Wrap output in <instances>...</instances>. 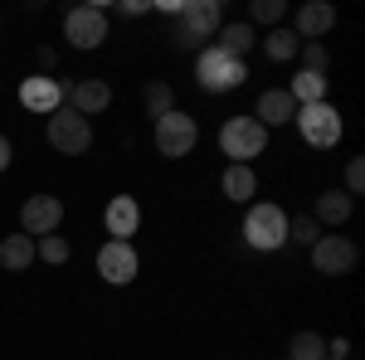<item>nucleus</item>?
<instances>
[{
  "instance_id": "f257e3e1",
  "label": "nucleus",
  "mask_w": 365,
  "mask_h": 360,
  "mask_svg": "<svg viewBox=\"0 0 365 360\" xmlns=\"http://www.w3.org/2000/svg\"><path fill=\"white\" fill-rule=\"evenodd\" d=\"M220 146H225L229 166H249L268 146V127H258V117H229L220 127Z\"/></svg>"
},
{
  "instance_id": "f03ea898",
  "label": "nucleus",
  "mask_w": 365,
  "mask_h": 360,
  "mask_svg": "<svg viewBox=\"0 0 365 360\" xmlns=\"http://www.w3.org/2000/svg\"><path fill=\"white\" fill-rule=\"evenodd\" d=\"M244 239H249V249L258 253H273L287 244V215H282L278 205H249V215H244Z\"/></svg>"
},
{
  "instance_id": "7ed1b4c3",
  "label": "nucleus",
  "mask_w": 365,
  "mask_h": 360,
  "mask_svg": "<svg viewBox=\"0 0 365 360\" xmlns=\"http://www.w3.org/2000/svg\"><path fill=\"white\" fill-rule=\"evenodd\" d=\"M195 78L205 93H234V88L249 78V68H244V58H229L220 49H205L195 58Z\"/></svg>"
},
{
  "instance_id": "20e7f679",
  "label": "nucleus",
  "mask_w": 365,
  "mask_h": 360,
  "mask_svg": "<svg viewBox=\"0 0 365 360\" xmlns=\"http://www.w3.org/2000/svg\"><path fill=\"white\" fill-rule=\"evenodd\" d=\"M200 141V127L190 112H166V117H156V151L161 156H170V161H180V156H190Z\"/></svg>"
},
{
  "instance_id": "39448f33",
  "label": "nucleus",
  "mask_w": 365,
  "mask_h": 360,
  "mask_svg": "<svg viewBox=\"0 0 365 360\" xmlns=\"http://www.w3.org/2000/svg\"><path fill=\"white\" fill-rule=\"evenodd\" d=\"M175 20H180L175 25V44L180 49H200V39H210L220 29V5L215 0H185Z\"/></svg>"
},
{
  "instance_id": "423d86ee",
  "label": "nucleus",
  "mask_w": 365,
  "mask_h": 360,
  "mask_svg": "<svg viewBox=\"0 0 365 360\" xmlns=\"http://www.w3.org/2000/svg\"><path fill=\"white\" fill-rule=\"evenodd\" d=\"M49 146L63 151V156H83L88 146H93V127H88V117H78L73 108L49 112Z\"/></svg>"
},
{
  "instance_id": "0eeeda50",
  "label": "nucleus",
  "mask_w": 365,
  "mask_h": 360,
  "mask_svg": "<svg viewBox=\"0 0 365 360\" xmlns=\"http://www.w3.org/2000/svg\"><path fill=\"white\" fill-rule=\"evenodd\" d=\"M63 34H68L73 49H98V44L108 39V15H103V5H73V10L63 15Z\"/></svg>"
},
{
  "instance_id": "6e6552de",
  "label": "nucleus",
  "mask_w": 365,
  "mask_h": 360,
  "mask_svg": "<svg viewBox=\"0 0 365 360\" xmlns=\"http://www.w3.org/2000/svg\"><path fill=\"white\" fill-rule=\"evenodd\" d=\"M297 127L307 146H336L341 141V112L331 103H312V108H297Z\"/></svg>"
},
{
  "instance_id": "1a4fd4ad",
  "label": "nucleus",
  "mask_w": 365,
  "mask_h": 360,
  "mask_svg": "<svg viewBox=\"0 0 365 360\" xmlns=\"http://www.w3.org/2000/svg\"><path fill=\"white\" fill-rule=\"evenodd\" d=\"M312 268L327 273V277H346L356 268V244L341 239V234H322V239L312 244Z\"/></svg>"
},
{
  "instance_id": "9d476101",
  "label": "nucleus",
  "mask_w": 365,
  "mask_h": 360,
  "mask_svg": "<svg viewBox=\"0 0 365 360\" xmlns=\"http://www.w3.org/2000/svg\"><path fill=\"white\" fill-rule=\"evenodd\" d=\"M58 224H63V205H58V195H29V200H25V210H20V234L44 239V234H54Z\"/></svg>"
},
{
  "instance_id": "9b49d317",
  "label": "nucleus",
  "mask_w": 365,
  "mask_h": 360,
  "mask_svg": "<svg viewBox=\"0 0 365 360\" xmlns=\"http://www.w3.org/2000/svg\"><path fill=\"white\" fill-rule=\"evenodd\" d=\"M137 268H141V258H137V249L132 244H103L98 249V273H103V282H113V287H127L132 277H137Z\"/></svg>"
},
{
  "instance_id": "f8f14e48",
  "label": "nucleus",
  "mask_w": 365,
  "mask_h": 360,
  "mask_svg": "<svg viewBox=\"0 0 365 360\" xmlns=\"http://www.w3.org/2000/svg\"><path fill=\"white\" fill-rule=\"evenodd\" d=\"M63 98H68V83H58V78H49V73H34V78H20V103H25L29 112H58L63 108Z\"/></svg>"
},
{
  "instance_id": "ddd939ff",
  "label": "nucleus",
  "mask_w": 365,
  "mask_h": 360,
  "mask_svg": "<svg viewBox=\"0 0 365 360\" xmlns=\"http://www.w3.org/2000/svg\"><path fill=\"white\" fill-rule=\"evenodd\" d=\"M103 224H108V234H113L117 244H132V234L141 229V205L132 195H117V200H108V210H103Z\"/></svg>"
},
{
  "instance_id": "4468645a",
  "label": "nucleus",
  "mask_w": 365,
  "mask_h": 360,
  "mask_svg": "<svg viewBox=\"0 0 365 360\" xmlns=\"http://www.w3.org/2000/svg\"><path fill=\"white\" fill-rule=\"evenodd\" d=\"M108 103H113V88L103 83V78H78V83H68V108L78 112V117H98Z\"/></svg>"
},
{
  "instance_id": "2eb2a0df",
  "label": "nucleus",
  "mask_w": 365,
  "mask_h": 360,
  "mask_svg": "<svg viewBox=\"0 0 365 360\" xmlns=\"http://www.w3.org/2000/svg\"><path fill=\"white\" fill-rule=\"evenodd\" d=\"M331 25H336V10L327 0H307V5H297V29L292 34H302V44H317Z\"/></svg>"
},
{
  "instance_id": "dca6fc26",
  "label": "nucleus",
  "mask_w": 365,
  "mask_h": 360,
  "mask_svg": "<svg viewBox=\"0 0 365 360\" xmlns=\"http://www.w3.org/2000/svg\"><path fill=\"white\" fill-rule=\"evenodd\" d=\"M249 117H258V127H282V122H292V117H297V103L287 98V88H268Z\"/></svg>"
},
{
  "instance_id": "f3484780",
  "label": "nucleus",
  "mask_w": 365,
  "mask_h": 360,
  "mask_svg": "<svg viewBox=\"0 0 365 360\" xmlns=\"http://www.w3.org/2000/svg\"><path fill=\"white\" fill-rule=\"evenodd\" d=\"M29 263H34V239H29V234H10V239L0 244V268H5V273H25Z\"/></svg>"
},
{
  "instance_id": "a211bd4d",
  "label": "nucleus",
  "mask_w": 365,
  "mask_h": 360,
  "mask_svg": "<svg viewBox=\"0 0 365 360\" xmlns=\"http://www.w3.org/2000/svg\"><path fill=\"white\" fill-rule=\"evenodd\" d=\"M287 98H292L297 108H312V103H327V73H312V68H302V73L292 78V88H287Z\"/></svg>"
},
{
  "instance_id": "6ab92c4d",
  "label": "nucleus",
  "mask_w": 365,
  "mask_h": 360,
  "mask_svg": "<svg viewBox=\"0 0 365 360\" xmlns=\"http://www.w3.org/2000/svg\"><path fill=\"white\" fill-rule=\"evenodd\" d=\"M351 210H356V200L346 190H327V195H317V215H312V220L317 224H346Z\"/></svg>"
},
{
  "instance_id": "aec40b11",
  "label": "nucleus",
  "mask_w": 365,
  "mask_h": 360,
  "mask_svg": "<svg viewBox=\"0 0 365 360\" xmlns=\"http://www.w3.org/2000/svg\"><path fill=\"white\" fill-rule=\"evenodd\" d=\"M253 44H258V39H253V25H244V20H239V25H225V29H220V44H215V49H220V54H229V58H244Z\"/></svg>"
},
{
  "instance_id": "412c9836",
  "label": "nucleus",
  "mask_w": 365,
  "mask_h": 360,
  "mask_svg": "<svg viewBox=\"0 0 365 360\" xmlns=\"http://www.w3.org/2000/svg\"><path fill=\"white\" fill-rule=\"evenodd\" d=\"M225 195L239 200V205H249L253 195H258V175H253V166H229L225 170Z\"/></svg>"
},
{
  "instance_id": "4be33fe9",
  "label": "nucleus",
  "mask_w": 365,
  "mask_h": 360,
  "mask_svg": "<svg viewBox=\"0 0 365 360\" xmlns=\"http://www.w3.org/2000/svg\"><path fill=\"white\" fill-rule=\"evenodd\" d=\"M287 360H327V341L317 331H297L287 346Z\"/></svg>"
},
{
  "instance_id": "5701e85b",
  "label": "nucleus",
  "mask_w": 365,
  "mask_h": 360,
  "mask_svg": "<svg viewBox=\"0 0 365 360\" xmlns=\"http://www.w3.org/2000/svg\"><path fill=\"white\" fill-rule=\"evenodd\" d=\"M297 44H302V39H297L292 29H273V34L263 39V49H268V58H273V63H287V58H297Z\"/></svg>"
},
{
  "instance_id": "b1692460",
  "label": "nucleus",
  "mask_w": 365,
  "mask_h": 360,
  "mask_svg": "<svg viewBox=\"0 0 365 360\" xmlns=\"http://www.w3.org/2000/svg\"><path fill=\"white\" fill-rule=\"evenodd\" d=\"M287 239H292V244H297V249H312V244H317V239H322V224L312 220V215H302V220H297V224L287 220Z\"/></svg>"
},
{
  "instance_id": "393cba45",
  "label": "nucleus",
  "mask_w": 365,
  "mask_h": 360,
  "mask_svg": "<svg viewBox=\"0 0 365 360\" xmlns=\"http://www.w3.org/2000/svg\"><path fill=\"white\" fill-rule=\"evenodd\" d=\"M34 258H44V263H68V244H63L58 234H44V239L34 244Z\"/></svg>"
},
{
  "instance_id": "a878e982",
  "label": "nucleus",
  "mask_w": 365,
  "mask_h": 360,
  "mask_svg": "<svg viewBox=\"0 0 365 360\" xmlns=\"http://www.w3.org/2000/svg\"><path fill=\"white\" fill-rule=\"evenodd\" d=\"M146 112H151V117H166V112H175V98H170L166 83H151V88H146Z\"/></svg>"
},
{
  "instance_id": "bb28decb",
  "label": "nucleus",
  "mask_w": 365,
  "mask_h": 360,
  "mask_svg": "<svg viewBox=\"0 0 365 360\" xmlns=\"http://www.w3.org/2000/svg\"><path fill=\"white\" fill-rule=\"evenodd\" d=\"M282 15H287L282 0H253V20L258 25H282Z\"/></svg>"
},
{
  "instance_id": "cd10ccee",
  "label": "nucleus",
  "mask_w": 365,
  "mask_h": 360,
  "mask_svg": "<svg viewBox=\"0 0 365 360\" xmlns=\"http://www.w3.org/2000/svg\"><path fill=\"white\" fill-rule=\"evenodd\" d=\"M365 190V161L356 156L351 166H346V195H361Z\"/></svg>"
},
{
  "instance_id": "c85d7f7f",
  "label": "nucleus",
  "mask_w": 365,
  "mask_h": 360,
  "mask_svg": "<svg viewBox=\"0 0 365 360\" xmlns=\"http://www.w3.org/2000/svg\"><path fill=\"white\" fill-rule=\"evenodd\" d=\"M302 58H307V68H312V73H327V63H331L322 44H302Z\"/></svg>"
},
{
  "instance_id": "c756f323",
  "label": "nucleus",
  "mask_w": 365,
  "mask_h": 360,
  "mask_svg": "<svg viewBox=\"0 0 365 360\" xmlns=\"http://www.w3.org/2000/svg\"><path fill=\"white\" fill-rule=\"evenodd\" d=\"M327 351H331V360H346V351H351V341H346V336H336V341H327Z\"/></svg>"
},
{
  "instance_id": "7c9ffc66",
  "label": "nucleus",
  "mask_w": 365,
  "mask_h": 360,
  "mask_svg": "<svg viewBox=\"0 0 365 360\" xmlns=\"http://www.w3.org/2000/svg\"><path fill=\"white\" fill-rule=\"evenodd\" d=\"M122 15H146V0H122Z\"/></svg>"
},
{
  "instance_id": "2f4dec72",
  "label": "nucleus",
  "mask_w": 365,
  "mask_h": 360,
  "mask_svg": "<svg viewBox=\"0 0 365 360\" xmlns=\"http://www.w3.org/2000/svg\"><path fill=\"white\" fill-rule=\"evenodd\" d=\"M5 166H10V141L0 137V170H5Z\"/></svg>"
},
{
  "instance_id": "473e14b6",
  "label": "nucleus",
  "mask_w": 365,
  "mask_h": 360,
  "mask_svg": "<svg viewBox=\"0 0 365 360\" xmlns=\"http://www.w3.org/2000/svg\"><path fill=\"white\" fill-rule=\"evenodd\" d=\"M327 360H331V356H327Z\"/></svg>"
}]
</instances>
